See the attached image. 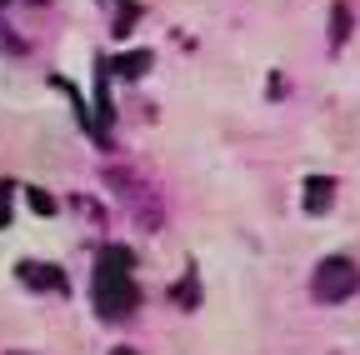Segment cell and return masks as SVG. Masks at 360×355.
<instances>
[{"mask_svg": "<svg viewBox=\"0 0 360 355\" xmlns=\"http://www.w3.org/2000/svg\"><path fill=\"white\" fill-rule=\"evenodd\" d=\"M326 205H330V181H326V175H315L310 191H305V210H326Z\"/></svg>", "mask_w": 360, "mask_h": 355, "instance_id": "cell-4", "label": "cell"}, {"mask_svg": "<svg viewBox=\"0 0 360 355\" xmlns=\"http://www.w3.org/2000/svg\"><path fill=\"white\" fill-rule=\"evenodd\" d=\"M15 276L30 285V290H56L65 295V271H56V265H40V260H20L15 265Z\"/></svg>", "mask_w": 360, "mask_h": 355, "instance_id": "cell-3", "label": "cell"}, {"mask_svg": "<svg viewBox=\"0 0 360 355\" xmlns=\"http://www.w3.org/2000/svg\"><path fill=\"white\" fill-rule=\"evenodd\" d=\"M110 355H135V350H130V345H115V350H110Z\"/></svg>", "mask_w": 360, "mask_h": 355, "instance_id": "cell-9", "label": "cell"}, {"mask_svg": "<svg viewBox=\"0 0 360 355\" xmlns=\"http://www.w3.org/2000/svg\"><path fill=\"white\" fill-rule=\"evenodd\" d=\"M11 195H15V181H0V226H11Z\"/></svg>", "mask_w": 360, "mask_h": 355, "instance_id": "cell-6", "label": "cell"}, {"mask_svg": "<svg viewBox=\"0 0 360 355\" xmlns=\"http://www.w3.org/2000/svg\"><path fill=\"white\" fill-rule=\"evenodd\" d=\"M25 195H30V205H35L40 215H51V210H56V205H51V195H40V191H25Z\"/></svg>", "mask_w": 360, "mask_h": 355, "instance_id": "cell-8", "label": "cell"}, {"mask_svg": "<svg viewBox=\"0 0 360 355\" xmlns=\"http://www.w3.org/2000/svg\"><path fill=\"white\" fill-rule=\"evenodd\" d=\"M135 260L125 245H105L96 260V276H90V300H96L101 321H125L135 310Z\"/></svg>", "mask_w": 360, "mask_h": 355, "instance_id": "cell-1", "label": "cell"}, {"mask_svg": "<svg viewBox=\"0 0 360 355\" xmlns=\"http://www.w3.org/2000/svg\"><path fill=\"white\" fill-rule=\"evenodd\" d=\"M360 290V265L350 255H326L321 265H315V276H310V295L321 300V305H340Z\"/></svg>", "mask_w": 360, "mask_h": 355, "instance_id": "cell-2", "label": "cell"}, {"mask_svg": "<svg viewBox=\"0 0 360 355\" xmlns=\"http://www.w3.org/2000/svg\"><path fill=\"white\" fill-rule=\"evenodd\" d=\"M335 25H330V46H340V40H345V30H350V11L345 6H335V15H330Z\"/></svg>", "mask_w": 360, "mask_h": 355, "instance_id": "cell-5", "label": "cell"}, {"mask_svg": "<svg viewBox=\"0 0 360 355\" xmlns=\"http://www.w3.org/2000/svg\"><path fill=\"white\" fill-rule=\"evenodd\" d=\"M146 60H150V56H125V60H120V75H141Z\"/></svg>", "mask_w": 360, "mask_h": 355, "instance_id": "cell-7", "label": "cell"}]
</instances>
